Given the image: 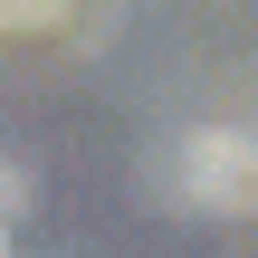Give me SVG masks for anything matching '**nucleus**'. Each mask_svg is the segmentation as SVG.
<instances>
[{"label": "nucleus", "mask_w": 258, "mask_h": 258, "mask_svg": "<svg viewBox=\"0 0 258 258\" xmlns=\"http://www.w3.org/2000/svg\"><path fill=\"white\" fill-rule=\"evenodd\" d=\"M153 191H163L182 220H249V211H258V134H239V124H201V134L163 144Z\"/></svg>", "instance_id": "nucleus-1"}, {"label": "nucleus", "mask_w": 258, "mask_h": 258, "mask_svg": "<svg viewBox=\"0 0 258 258\" xmlns=\"http://www.w3.org/2000/svg\"><path fill=\"white\" fill-rule=\"evenodd\" d=\"M86 0H0V57H48L57 38H77Z\"/></svg>", "instance_id": "nucleus-2"}, {"label": "nucleus", "mask_w": 258, "mask_h": 258, "mask_svg": "<svg viewBox=\"0 0 258 258\" xmlns=\"http://www.w3.org/2000/svg\"><path fill=\"white\" fill-rule=\"evenodd\" d=\"M19 220H29V182H19V163L0 153V258H10V239H19Z\"/></svg>", "instance_id": "nucleus-3"}]
</instances>
